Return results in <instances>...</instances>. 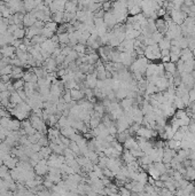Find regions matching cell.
<instances>
[{
    "instance_id": "1",
    "label": "cell",
    "mask_w": 195,
    "mask_h": 196,
    "mask_svg": "<svg viewBox=\"0 0 195 196\" xmlns=\"http://www.w3.org/2000/svg\"><path fill=\"white\" fill-rule=\"evenodd\" d=\"M155 85L157 86V88H158L160 92H164L170 86V81H169V79L165 76L164 77H158L157 80H156V83H155Z\"/></svg>"
},
{
    "instance_id": "2",
    "label": "cell",
    "mask_w": 195,
    "mask_h": 196,
    "mask_svg": "<svg viewBox=\"0 0 195 196\" xmlns=\"http://www.w3.org/2000/svg\"><path fill=\"white\" fill-rule=\"evenodd\" d=\"M123 146H124L125 149H136V148H139L138 141H137V139H134L133 137H129V138L123 142Z\"/></svg>"
},
{
    "instance_id": "3",
    "label": "cell",
    "mask_w": 195,
    "mask_h": 196,
    "mask_svg": "<svg viewBox=\"0 0 195 196\" xmlns=\"http://www.w3.org/2000/svg\"><path fill=\"white\" fill-rule=\"evenodd\" d=\"M70 93H71L72 100H75V101H79V100H81V99H84V97H85L84 92L80 91V89H78V88H72V89H70Z\"/></svg>"
},
{
    "instance_id": "4",
    "label": "cell",
    "mask_w": 195,
    "mask_h": 196,
    "mask_svg": "<svg viewBox=\"0 0 195 196\" xmlns=\"http://www.w3.org/2000/svg\"><path fill=\"white\" fill-rule=\"evenodd\" d=\"M193 53H192V49L186 47V48H182L181 49V54H180V60H182L184 62L189 60V59H193Z\"/></svg>"
},
{
    "instance_id": "5",
    "label": "cell",
    "mask_w": 195,
    "mask_h": 196,
    "mask_svg": "<svg viewBox=\"0 0 195 196\" xmlns=\"http://www.w3.org/2000/svg\"><path fill=\"white\" fill-rule=\"evenodd\" d=\"M193 70H194V57H193V59H189V60H187V61L184 62V71H185V72L190 73Z\"/></svg>"
},
{
    "instance_id": "6",
    "label": "cell",
    "mask_w": 195,
    "mask_h": 196,
    "mask_svg": "<svg viewBox=\"0 0 195 196\" xmlns=\"http://www.w3.org/2000/svg\"><path fill=\"white\" fill-rule=\"evenodd\" d=\"M164 64V70L166 71V72H170V73H174L176 71H177V65H176V63L174 62H168V63H163Z\"/></svg>"
},
{
    "instance_id": "7",
    "label": "cell",
    "mask_w": 195,
    "mask_h": 196,
    "mask_svg": "<svg viewBox=\"0 0 195 196\" xmlns=\"http://www.w3.org/2000/svg\"><path fill=\"white\" fill-rule=\"evenodd\" d=\"M157 44H158L160 49H165V48H169V49H170V47H171V40L168 39L166 37L163 38V39H162L161 41H158Z\"/></svg>"
},
{
    "instance_id": "8",
    "label": "cell",
    "mask_w": 195,
    "mask_h": 196,
    "mask_svg": "<svg viewBox=\"0 0 195 196\" xmlns=\"http://www.w3.org/2000/svg\"><path fill=\"white\" fill-rule=\"evenodd\" d=\"M141 6H139V5H133V6H131V7H129V13L133 16V15H138V14H140L141 13Z\"/></svg>"
},
{
    "instance_id": "9",
    "label": "cell",
    "mask_w": 195,
    "mask_h": 196,
    "mask_svg": "<svg viewBox=\"0 0 195 196\" xmlns=\"http://www.w3.org/2000/svg\"><path fill=\"white\" fill-rule=\"evenodd\" d=\"M73 49L79 54V55H81V54H85V52H86V45H84V44H80V43H78V44H76L75 46H73Z\"/></svg>"
},
{
    "instance_id": "10",
    "label": "cell",
    "mask_w": 195,
    "mask_h": 196,
    "mask_svg": "<svg viewBox=\"0 0 195 196\" xmlns=\"http://www.w3.org/2000/svg\"><path fill=\"white\" fill-rule=\"evenodd\" d=\"M11 100H12V102H13V103L17 105V103H21L22 97L20 96V94H19V93H14V94H12V96H11Z\"/></svg>"
},
{
    "instance_id": "11",
    "label": "cell",
    "mask_w": 195,
    "mask_h": 196,
    "mask_svg": "<svg viewBox=\"0 0 195 196\" xmlns=\"http://www.w3.org/2000/svg\"><path fill=\"white\" fill-rule=\"evenodd\" d=\"M118 193H120L121 195H126V196H130V195L132 194V191H131L130 189H128L125 186H121V187H118Z\"/></svg>"
},
{
    "instance_id": "12",
    "label": "cell",
    "mask_w": 195,
    "mask_h": 196,
    "mask_svg": "<svg viewBox=\"0 0 195 196\" xmlns=\"http://www.w3.org/2000/svg\"><path fill=\"white\" fill-rule=\"evenodd\" d=\"M59 39H60V43L61 44H68L69 43V35L68 33H63V35H61L60 37H59Z\"/></svg>"
},
{
    "instance_id": "13",
    "label": "cell",
    "mask_w": 195,
    "mask_h": 196,
    "mask_svg": "<svg viewBox=\"0 0 195 196\" xmlns=\"http://www.w3.org/2000/svg\"><path fill=\"white\" fill-rule=\"evenodd\" d=\"M63 100H64V102L65 103H68V102H70V101H72V97H71V93H70V89L69 91H67L64 94H63Z\"/></svg>"
},
{
    "instance_id": "14",
    "label": "cell",
    "mask_w": 195,
    "mask_h": 196,
    "mask_svg": "<svg viewBox=\"0 0 195 196\" xmlns=\"http://www.w3.org/2000/svg\"><path fill=\"white\" fill-rule=\"evenodd\" d=\"M12 70L13 69L9 65H7V67H5V68H3L1 70H0V73H3V75H9L12 72Z\"/></svg>"
},
{
    "instance_id": "15",
    "label": "cell",
    "mask_w": 195,
    "mask_h": 196,
    "mask_svg": "<svg viewBox=\"0 0 195 196\" xmlns=\"http://www.w3.org/2000/svg\"><path fill=\"white\" fill-rule=\"evenodd\" d=\"M188 95H189V102L192 101H195V89L192 88L188 91Z\"/></svg>"
},
{
    "instance_id": "16",
    "label": "cell",
    "mask_w": 195,
    "mask_h": 196,
    "mask_svg": "<svg viewBox=\"0 0 195 196\" xmlns=\"http://www.w3.org/2000/svg\"><path fill=\"white\" fill-rule=\"evenodd\" d=\"M179 59H180V55H177V54H170V60H171V62H174V63H177L178 61H179Z\"/></svg>"
},
{
    "instance_id": "17",
    "label": "cell",
    "mask_w": 195,
    "mask_h": 196,
    "mask_svg": "<svg viewBox=\"0 0 195 196\" xmlns=\"http://www.w3.org/2000/svg\"><path fill=\"white\" fill-rule=\"evenodd\" d=\"M155 187H157V188H163V187H164V181H162L161 179L155 180Z\"/></svg>"
},
{
    "instance_id": "18",
    "label": "cell",
    "mask_w": 195,
    "mask_h": 196,
    "mask_svg": "<svg viewBox=\"0 0 195 196\" xmlns=\"http://www.w3.org/2000/svg\"><path fill=\"white\" fill-rule=\"evenodd\" d=\"M171 52L169 48H165V49H161V56H166V55H170Z\"/></svg>"
},
{
    "instance_id": "19",
    "label": "cell",
    "mask_w": 195,
    "mask_h": 196,
    "mask_svg": "<svg viewBox=\"0 0 195 196\" xmlns=\"http://www.w3.org/2000/svg\"><path fill=\"white\" fill-rule=\"evenodd\" d=\"M22 86H23V81H22V80H17V81L14 84V88H15V89H20Z\"/></svg>"
},
{
    "instance_id": "20",
    "label": "cell",
    "mask_w": 195,
    "mask_h": 196,
    "mask_svg": "<svg viewBox=\"0 0 195 196\" xmlns=\"http://www.w3.org/2000/svg\"><path fill=\"white\" fill-rule=\"evenodd\" d=\"M161 60H162V63H168L170 62V55H166V56H161Z\"/></svg>"
},
{
    "instance_id": "21",
    "label": "cell",
    "mask_w": 195,
    "mask_h": 196,
    "mask_svg": "<svg viewBox=\"0 0 195 196\" xmlns=\"http://www.w3.org/2000/svg\"><path fill=\"white\" fill-rule=\"evenodd\" d=\"M192 53H193V56L195 57V48H194V49H192Z\"/></svg>"
},
{
    "instance_id": "22",
    "label": "cell",
    "mask_w": 195,
    "mask_h": 196,
    "mask_svg": "<svg viewBox=\"0 0 195 196\" xmlns=\"http://www.w3.org/2000/svg\"><path fill=\"white\" fill-rule=\"evenodd\" d=\"M101 3H106V1H110V0H100Z\"/></svg>"
},
{
    "instance_id": "23",
    "label": "cell",
    "mask_w": 195,
    "mask_h": 196,
    "mask_svg": "<svg viewBox=\"0 0 195 196\" xmlns=\"http://www.w3.org/2000/svg\"><path fill=\"white\" fill-rule=\"evenodd\" d=\"M194 71H195V60H194Z\"/></svg>"
},
{
    "instance_id": "24",
    "label": "cell",
    "mask_w": 195,
    "mask_h": 196,
    "mask_svg": "<svg viewBox=\"0 0 195 196\" xmlns=\"http://www.w3.org/2000/svg\"><path fill=\"white\" fill-rule=\"evenodd\" d=\"M193 4H195V0H193Z\"/></svg>"
}]
</instances>
